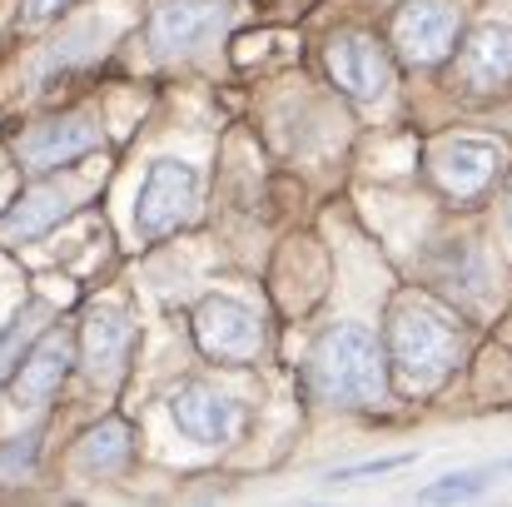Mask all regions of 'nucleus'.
<instances>
[{"mask_svg":"<svg viewBox=\"0 0 512 507\" xmlns=\"http://www.w3.org/2000/svg\"><path fill=\"white\" fill-rule=\"evenodd\" d=\"M309 388L319 403L334 408H373L388 393V358L373 329L334 324L309 353Z\"/></svg>","mask_w":512,"mask_h":507,"instance_id":"obj_1","label":"nucleus"},{"mask_svg":"<svg viewBox=\"0 0 512 507\" xmlns=\"http://www.w3.org/2000/svg\"><path fill=\"white\" fill-rule=\"evenodd\" d=\"M458 353H463V329L453 324V314H443L428 299H408V304L393 309V319H388V358H393L398 378L413 393L438 388L458 368Z\"/></svg>","mask_w":512,"mask_h":507,"instance_id":"obj_2","label":"nucleus"},{"mask_svg":"<svg viewBox=\"0 0 512 507\" xmlns=\"http://www.w3.org/2000/svg\"><path fill=\"white\" fill-rule=\"evenodd\" d=\"M194 204H199V174L184 160H155L145 169V184H140V199H135V229L145 239H165L179 224L194 219Z\"/></svg>","mask_w":512,"mask_h":507,"instance_id":"obj_3","label":"nucleus"},{"mask_svg":"<svg viewBox=\"0 0 512 507\" xmlns=\"http://www.w3.org/2000/svg\"><path fill=\"white\" fill-rule=\"evenodd\" d=\"M194 343L219 363H254L264 348V324L249 304H239L229 294H209L194 309Z\"/></svg>","mask_w":512,"mask_h":507,"instance_id":"obj_4","label":"nucleus"},{"mask_svg":"<svg viewBox=\"0 0 512 507\" xmlns=\"http://www.w3.org/2000/svg\"><path fill=\"white\" fill-rule=\"evenodd\" d=\"M329 75H334V85H339L343 95L358 100V105H373V100H383L393 90V60L363 30L334 35V45H329Z\"/></svg>","mask_w":512,"mask_h":507,"instance_id":"obj_5","label":"nucleus"},{"mask_svg":"<svg viewBox=\"0 0 512 507\" xmlns=\"http://www.w3.org/2000/svg\"><path fill=\"white\" fill-rule=\"evenodd\" d=\"M393 45L408 65H438L458 45V5L453 0H408L393 20Z\"/></svg>","mask_w":512,"mask_h":507,"instance_id":"obj_6","label":"nucleus"},{"mask_svg":"<svg viewBox=\"0 0 512 507\" xmlns=\"http://www.w3.org/2000/svg\"><path fill=\"white\" fill-rule=\"evenodd\" d=\"M170 413H174V423H179V433L194 438V443H204V448H224L244 428V408L229 393L209 388V383H179L170 393Z\"/></svg>","mask_w":512,"mask_h":507,"instance_id":"obj_7","label":"nucleus"},{"mask_svg":"<svg viewBox=\"0 0 512 507\" xmlns=\"http://www.w3.org/2000/svg\"><path fill=\"white\" fill-rule=\"evenodd\" d=\"M229 25V0H165L150 20L155 55H189Z\"/></svg>","mask_w":512,"mask_h":507,"instance_id":"obj_8","label":"nucleus"},{"mask_svg":"<svg viewBox=\"0 0 512 507\" xmlns=\"http://www.w3.org/2000/svg\"><path fill=\"white\" fill-rule=\"evenodd\" d=\"M100 145H105V130L90 115H70V120L35 125L20 140V160H25V169H60V165H75L80 155H90Z\"/></svg>","mask_w":512,"mask_h":507,"instance_id":"obj_9","label":"nucleus"},{"mask_svg":"<svg viewBox=\"0 0 512 507\" xmlns=\"http://www.w3.org/2000/svg\"><path fill=\"white\" fill-rule=\"evenodd\" d=\"M498 169H503V150L493 140H468L463 135V140L438 145V155H433V174L453 199H478L498 179Z\"/></svg>","mask_w":512,"mask_h":507,"instance_id":"obj_10","label":"nucleus"},{"mask_svg":"<svg viewBox=\"0 0 512 507\" xmlns=\"http://www.w3.org/2000/svg\"><path fill=\"white\" fill-rule=\"evenodd\" d=\"M70 363H75V348H70V334H65V329L40 334L35 343H30V353L20 358L15 378H10L15 403H20V408H40V403H45V398L65 383Z\"/></svg>","mask_w":512,"mask_h":507,"instance_id":"obj_11","label":"nucleus"},{"mask_svg":"<svg viewBox=\"0 0 512 507\" xmlns=\"http://www.w3.org/2000/svg\"><path fill=\"white\" fill-rule=\"evenodd\" d=\"M130 343H135V324H130L125 309H90L85 338H80V363H85V373H90L95 383H100V378L110 383V378L125 368Z\"/></svg>","mask_w":512,"mask_h":507,"instance_id":"obj_12","label":"nucleus"},{"mask_svg":"<svg viewBox=\"0 0 512 507\" xmlns=\"http://www.w3.org/2000/svg\"><path fill=\"white\" fill-rule=\"evenodd\" d=\"M75 199H80V189H70V184H35L30 194H20V199L5 209L0 234H10V239H35V234L55 229V224L75 209Z\"/></svg>","mask_w":512,"mask_h":507,"instance_id":"obj_13","label":"nucleus"},{"mask_svg":"<svg viewBox=\"0 0 512 507\" xmlns=\"http://www.w3.org/2000/svg\"><path fill=\"white\" fill-rule=\"evenodd\" d=\"M463 80L473 90H498L512 80V25H478L473 40L463 45Z\"/></svg>","mask_w":512,"mask_h":507,"instance_id":"obj_14","label":"nucleus"},{"mask_svg":"<svg viewBox=\"0 0 512 507\" xmlns=\"http://www.w3.org/2000/svg\"><path fill=\"white\" fill-rule=\"evenodd\" d=\"M75 463H80V473H115V468H125L130 463V428L115 423V418L90 428L80 438V448H75Z\"/></svg>","mask_w":512,"mask_h":507,"instance_id":"obj_15","label":"nucleus"},{"mask_svg":"<svg viewBox=\"0 0 512 507\" xmlns=\"http://www.w3.org/2000/svg\"><path fill=\"white\" fill-rule=\"evenodd\" d=\"M45 314V304H25V314H15L10 324H5V334H0V388L15 378V368H20V358L30 353V343L40 334V319Z\"/></svg>","mask_w":512,"mask_h":507,"instance_id":"obj_16","label":"nucleus"},{"mask_svg":"<svg viewBox=\"0 0 512 507\" xmlns=\"http://www.w3.org/2000/svg\"><path fill=\"white\" fill-rule=\"evenodd\" d=\"M468 498H483V473H453L418 493V503H468Z\"/></svg>","mask_w":512,"mask_h":507,"instance_id":"obj_17","label":"nucleus"},{"mask_svg":"<svg viewBox=\"0 0 512 507\" xmlns=\"http://www.w3.org/2000/svg\"><path fill=\"white\" fill-rule=\"evenodd\" d=\"M408 458H378V463H353V468H339L334 473V483H348V478H368V473H393V468H403Z\"/></svg>","mask_w":512,"mask_h":507,"instance_id":"obj_18","label":"nucleus"},{"mask_svg":"<svg viewBox=\"0 0 512 507\" xmlns=\"http://www.w3.org/2000/svg\"><path fill=\"white\" fill-rule=\"evenodd\" d=\"M25 5V25H40V20H50V15H60L70 0H20Z\"/></svg>","mask_w":512,"mask_h":507,"instance_id":"obj_19","label":"nucleus"},{"mask_svg":"<svg viewBox=\"0 0 512 507\" xmlns=\"http://www.w3.org/2000/svg\"><path fill=\"white\" fill-rule=\"evenodd\" d=\"M30 458H35V438H25V448H10L5 468H30Z\"/></svg>","mask_w":512,"mask_h":507,"instance_id":"obj_20","label":"nucleus"},{"mask_svg":"<svg viewBox=\"0 0 512 507\" xmlns=\"http://www.w3.org/2000/svg\"><path fill=\"white\" fill-rule=\"evenodd\" d=\"M508 224H512V199H508Z\"/></svg>","mask_w":512,"mask_h":507,"instance_id":"obj_21","label":"nucleus"}]
</instances>
